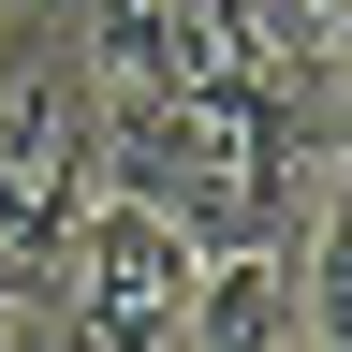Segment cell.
I'll return each mask as SVG.
<instances>
[{
    "label": "cell",
    "instance_id": "cell-4",
    "mask_svg": "<svg viewBox=\"0 0 352 352\" xmlns=\"http://www.w3.org/2000/svg\"><path fill=\"white\" fill-rule=\"evenodd\" d=\"M250 59L294 88V103H338V44H352V0H235Z\"/></svg>",
    "mask_w": 352,
    "mask_h": 352
},
{
    "label": "cell",
    "instance_id": "cell-3",
    "mask_svg": "<svg viewBox=\"0 0 352 352\" xmlns=\"http://www.w3.org/2000/svg\"><path fill=\"white\" fill-rule=\"evenodd\" d=\"M191 279H206V250L176 235L162 206H132V191H88L74 250H59L74 352H191Z\"/></svg>",
    "mask_w": 352,
    "mask_h": 352
},
{
    "label": "cell",
    "instance_id": "cell-2",
    "mask_svg": "<svg viewBox=\"0 0 352 352\" xmlns=\"http://www.w3.org/2000/svg\"><path fill=\"white\" fill-rule=\"evenodd\" d=\"M103 191V88L74 44H30L0 74V294H44Z\"/></svg>",
    "mask_w": 352,
    "mask_h": 352
},
{
    "label": "cell",
    "instance_id": "cell-1",
    "mask_svg": "<svg viewBox=\"0 0 352 352\" xmlns=\"http://www.w3.org/2000/svg\"><path fill=\"white\" fill-rule=\"evenodd\" d=\"M323 162H338V103H294L279 74H191L103 103V191L162 206L191 250H279Z\"/></svg>",
    "mask_w": 352,
    "mask_h": 352
}]
</instances>
